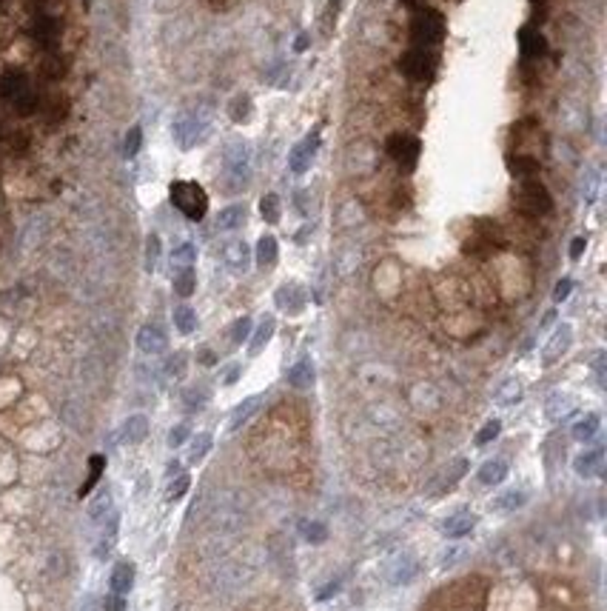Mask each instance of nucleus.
Instances as JSON below:
<instances>
[{
	"mask_svg": "<svg viewBox=\"0 0 607 611\" xmlns=\"http://www.w3.org/2000/svg\"><path fill=\"white\" fill-rule=\"evenodd\" d=\"M570 340H573V328H570L567 323H562V326L553 331V337L548 340V346L542 349V363H545V366H553V363L570 349Z\"/></svg>",
	"mask_w": 607,
	"mask_h": 611,
	"instance_id": "6e6552de",
	"label": "nucleus"
},
{
	"mask_svg": "<svg viewBox=\"0 0 607 611\" xmlns=\"http://www.w3.org/2000/svg\"><path fill=\"white\" fill-rule=\"evenodd\" d=\"M169 197L174 203V209H180L188 220H203L205 212H208V194L200 183L194 180H174L172 189H169Z\"/></svg>",
	"mask_w": 607,
	"mask_h": 611,
	"instance_id": "f257e3e1",
	"label": "nucleus"
},
{
	"mask_svg": "<svg viewBox=\"0 0 607 611\" xmlns=\"http://www.w3.org/2000/svg\"><path fill=\"white\" fill-rule=\"evenodd\" d=\"M599 426H601V417H599V415H584V417H582V420H579V423L573 426V440L584 443V440L596 437Z\"/></svg>",
	"mask_w": 607,
	"mask_h": 611,
	"instance_id": "a878e982",
	"label": "nucleus"
},
{
	"mask_svg": "<svg viewBox=\"0 0 607 611\" xmlns=\"http://www.w3.org/2000/svg\"><path fill=\"white\" fill-rule=\"evenodd\" d=\"M200 360H203V363H214V355H211V352H200Z\"/></svg>",
	"mask_w": 607,
	"mask_h": 611,
	"instance_id": "680f3d73",
	"label": "nucleus"
},
{
	"mask_svg": "<svg viewBox=\"0 0 607 611\" xmlns=\"http://www.w3.org/2000/svg\"><path fill=\"white\" fill-rule=\"evenodd\" d=\"M174 326L180 334H191L197 328V312L191 306H177L174 309Z\"/></svg>",
	"mask_w": 607,
	"mask_h": 611,
	"instance_id": "c85d7f7f",
	"label": "nucleus"
},
{
	"mask_svg": "<svg viewBox=\"0 0 607 611\" xmlns=\"http://www.w3.org/2000/svg\"><path fill=\"white\" fill-rule=\"evenodd\" d=\"M66 112H68V100H66V97H52V100L46 103V117H49L52 123L63 120Z\"/></svg>",
	"mask_w": 607,
	"mask_h": 611,
	"instance_id": "a18cd8bd",
	"label": "nucleus"
},
{
	"mask_svg": "<svg viewBox=\"0 0 607 611\" xmlns=\"http://www.w3.org/2000/svg\"><path fill=\"white\" fill-rule=\"evenodd\" d=\"M337 591H339V580H331V583H328V586H325V588H323L317 597H320V600H328V597H334Z\"/></svg>",
	"mask_w": 607,
	"mask_h": 611,
	"instance_id": "4d7b16f0",
	"label": "nucleus"
},
{
	"mask_svg": "<svg viewBox=\"0 0 607 611\" xmlns=\"http://www.w3.org/2000/svg\"><path fill=\"white\" fill-rule=\"evenodd\" d=\"M188 486H191V477H188V474H180V477H177V480L169 486L166 497H169V500H180V497L188 492Z\"/></svg>",
	"mask_w": 607,
	"mask_h": 611,
	"instance_id": "09e8293b",
	"label": "nucleus"
},
{
	"mask_svg": "<svg viewBox=\"0 0 607 611\" xmlns=\"http://www.w3.org/2000/svg\"><path fill=\"white\" fill-rule=\"evenodd\" d=\"M109 514H112V494L100 492V497L89 506V517H92V523H103V520H109Z\"/></svg>",
	"mask_w": 607,
	"mask_h": 611,
	"instance_id": "473e14b6",
	"label": "nucleus"
},
{
	"mask_svg": "<svg viewBox=\"0 0 607 611\" xmlns=\"http://www.w3.org/2000/svg\"><path fill=\"white\" fill-rule=\"evenodd\" d=\"M505 477H507V465L502 460H488L479 468V483H485V486H499Z\"/></svg>",
	"mask_w": 607,
	"mask_h": 611,
	"instance_id": "b1692460",
	"label": "nucleus"
},
{
	"mask_svg": "<svg viewBox=\"0 0 607 611\" xmlns=\"http://www.w3.org/2000/svg\"><path fill=\"white\" fill-rule=\"evenodd\" d=\"M277 257H280L277 237H271V235H263V237H260V243H257V263H260L263 268H271V266L277 263Z\"/></svg>",
	"mask_w": 607,
	"mask_h": 611,
	"instance_id": "5701e85b",
	"label": "nucleus"
},
{
	"mask_svg": "<svg viewBox=\"0 0 607 611\" xmlns=\"http://www.w3.org/2000/svg\"><path fill=\"white\" fill-rule=\"evenodd\" d=\"M499 432H502V423H499V420H488V423L479 429V434H476V443H479V446H485V443L496 440V437H499Z\"/></svg>",
	"mask_w": 607,
	"mask_h": 611,
	"instance_id": "49530a36",
	"label": "nucleus"
},
{
	"mask_svg": "<svg viewBox=\"0 0 607 611\" xmlns=\"http://www.w3.org/2000/svg\"><path fill=\"white\" fill-rule=\"evenodd\" d=\"M527 503V494L524 492H505V494H499L496 500H493V509L496 511H516V509H522Z\"/></svg>",
	"mask_w": 607,
	"mask_h": 611,
	"instance_id": "7c9ffc66",
	"label": "nucleus"
},
{
	"mask_svg": "<svg viewBox=\"0 0 607 611\" xmlns=\"http://www.w3.org/2000/svg\"><path fill=\"white\" fill-rule=\"evenodd\" d=\"M248 334H251V317L234 320V326H232V343H234V346H243V343L248 340Z\"/></svg>",
	"mask_w": 607,
	"mask_h": 611,
	"instance_id": "37998d69",
	"label": "nucleus"
},
{
	"mask_svg": "<svg viewBox=\"0 0 607 611\" xmlns=\"http://www.w3.org/2000/svg\"><path fill=\"white\" fill-rule=\"evenodd\" d=\"M208 400V394L205 391H188L186 394V403H188V409H200V405Z\"/></svg>",
	"mask_w": 607,
	"mask_h": 611,
	"instance_id": "603ef678",
	"label": "nucleus"
},
{
	"mask_svg": "<svg viewBox=\"0 0 607 611\" xmlns=\"http://www.w3.org/2000/svg\"><path fill=\"white\" fill-rule=\"evenodd\" d=\"M260 215L265 218V223H280V197L277 194H265L260 200Z\"/></svg>",
	"mask_w": 607,
	"mask_h": 611,
	"instance_id": "e433bc0d",
	"label": "nucleus"
},
{
	"mask_svg": "<svg viewBox=\"0 0 607 611\" xmlns=\"http://www.w3.org/2000/svg\"><path fill=\"white\" fill-rule=\"evenodd\" d=\"M140 143H143V129L140 126L128 129V134H126V158H134L140 152Z\"/></svg>",
	"mask_w": 607,
	"mask_h": 611,
	"instance_id": "de8ad7c7",
	"label": "nucleus"
},
{
	"mask_svg": "<svg viewBox=\"0 0 607 611\" xmlns=\"http://www.w3.org/2000/svg\"><path fill=\"white\" fill-rule=\"evenodd\" d=\"M445 35V23H442V15L433 12V9H425L414 18V40L419 46H433L439 43Z\"/></svg>",
	"mask_w": 607,
	"mask_h": 611,
	"instance_id": "39448f33",
	"label": "nucleus"
},
{
	"mask_svg": "<svg viewBox=\"0 0 607 611\" xmlns=\"http://www.w3.org/2000/svg\"><path fill=\"white\" fill-rule=\"evenodd\" d=\"M596 189H599V172H587V191H584V200H596Z\"/></svg>",
	"mask_w": 607,
	"mask_h": 611,
	"instance_id": "864d4df0",
	"label": "nucleus"
},
{
	"mask_svg": "<svg viewBox=\"0 0 607 611\" xmlns=\"http://www.w3.org/2000/svg\"><path fill=\"white\" fill-rule=\"evenodd\" d=\"M573 292V280L570 278H565V280H559L556 283V289H553V300L556 303H562V300H567V295Z\"/></svg>",
	"mask_w": 607,
	"mask_h": 611,
	"instance_id": "3c124183",
	"label": "nucleus"
},
{
	"mask_svg": "<svg viewBox=\"0 0 607 611\" xmlns=\"http://www.w3.org/2000/svg\"><path fill=\"white\" fill-rule=\"evenodd\" d=\"M166 343H169L166 331L160 326H155V323H148V326H143L137 331V346H140L143 355H160V352H166Z\"/></svg>",
	"mask_w": 607,
	"mask_h": 611,
	"instance_id": "1a4fd4ad",
	"label": "nucleus"
},
{
	"mask_svg": "<svg viewBox=\"0 0 607 611\" xmlns=\"http://www.w3.org/2000/svg\"><path fill=\"white\" fill-rule=\"evenodd\" d=\"M200 134H203V123H200L194 114H186V117L177 120V126H174V138H177V143H180L183 149H191V146L200 141Z\"/></svg>",
	"mask_w": 607,
	"mask_h": 611,
	"instance_id": "9b49d317",
	"label": "nucleus"
},
{
	"mask_svg": "<svg viewBox=\"0 0 607 611\" xmlns=\"http://www.w3.org/2000/svg\"><path fill=\"white\" fill-rule=\"evenodd\" d=\"M419 152H422V146L416 138H411V134H391L388 138V155L399 163L402 172H414Z\"/></svg>",
	"mask_w": 607,
	"mask_h": 611,
	"instance_id": "20e7f679",
	"label": "nucleus"
},
{
	"mask_svg": "<svg viewBox=\"0 0 607 611\" xmlns=\"http://www.w3.org/2000/svg\"><path fill=\"white\" fill-rule=\"evenodd\" d=\"M408 4H416V0H408Z\"/></svg>",
	"mask_w": 607,
	"mask_h": 611,
	"instance_id": "e2e57ef3",
	"label": "nucleus"
},
{
	"mask_svg": "<svg viewBox=\"0 0 607 611\" xmlns=\"http://www.w3.org/2000/svg\"><path fill=\"white\" fill-rule=\"evenodd\" d=\"M194 286H197V275H194L191 266H188V268H180L177 275H174V292H177L180 297H191Z\"/></svg>",
	"mask_w": 607,
	"mask_h": 611,
	"instance_id": "c756f323",
	"label": "nucleus"
},
{
	"mask_svg": "<svg viewBox=\"0 0 607 611\" xmlns=\"http://www.w3.org/2000/svg\"><path fill=\"white\" fill-rule=\"evenodd\" d=\"M513 200H516V206L524 212V215H534V218H539V215H548L551 209H553V200H551V194H548V189L539 183V180H522L516 189H513Z\"/></svg>",
	"mask_w": 607,
	"mask_h": 611,
	"instance_id": "f03ea898",
	"label": "nucleus"
},
{
	"mask_svg": "<svg viewBox=\"0 0 607 611\" xmlns=\"http://www.w3.org/2000/svg\"><path fill=\"white\" fill-rule=\"evenodd\" d=\"M257 405H260V397H248V400H243V403L237 405V409L232 412L229 429H232V432H234V429H240V426H243V423H246V420H248V417L257 412Z\"/></svg>",
	"mask_w": 607,
	"mask_h": 611,
	"instance_id": "cd10ccee",
	"label": "nucleus"
},
{
	"mask_svg": "<svg viewBox=\"0 0 607 611\" xmlns=\"http://www.w3.org/2000/svg\"><path fill=\"white\" fill-rule=\"evenodd\" d=\"M317 149H320V134H317V131H314V134H308L306 141H299V143L294 146L291 158H288V166H291V172H294V174H302V172H306V169L311 166V160H314Z\"/></svg>",
	"mask_w": 607,
	"mask_h": 611,
	"instance_id": "0eeeda50",
	"label": "nucleus"
},
{
	"mask_svg": "<svg viewBox=\"0 0 607 611\" xmlns=\"http://www.w3.org/2000/svg\"><path fill=\"white\" fill-rule=\"evenodd\" d=\"M186 363H188V357H186L183 352L172 355L169 363H166V377H169V380H180V377L186 374Z\"/></svg>",
	"mask_w": 607,
	"mask_h": 611,
	"instance_id": "79ce46f5",
	"label": "nucleus"
},
{
	"mask_svg": "<svg viewBox=\"0 0 607 611\" xmlns=\"http://www.w3.org/2000/svg\"><path fill=\"white\" fill-rule=\"evenodd\" d=\"M507 169H510V174H516L522 180H530L539 172V160L530 158V155H510L507 158Z\"/></svg>",
	"mask_w": 607,
	"mask_h": 611,
	"instance_id": "a211bd4d",
	"label": "nucleus"
},
{
	"mask_svg": "<svg viewBox=\"0 0 607 611\" xmlns=\"http://www.w3.org/2000/svg\"><path fill=\"white\" fill-rule=\"evenodd\" d=\"M40 75L49 78V81H60V78L66 75V63H63L60 57H46V60L40 63Z\"/></svg>",
	"mask_w": 607,
	"mask_h": 611,
	"instance_id": "58836bf2",
	"label": "nucleus"
},
{
	"mask_svg": "<svg viewBox=\"0 0 607 611\" xmlns=\"http://www.w3.org/2000/svg\"><path fill=\"white\" fill-rule=\"evenodd\" d=\"M106 611H126V597L123 594H112L106 600Z\"/></svg>",
	"mask_w": 607,
	"mask_h": 611,
	"instance_id": "5fc2aeb1",
	"label": "nucleus"
},
{
	"mask_svg": "<svg viewBox=\"0 0 607 611\" xmlns=\"http://www.w3.org/2000/svg\"><path fill=\"white\" fill-rule=\"evenodd\" d=\"M314 377H317V372H314V363L308 360V357H302L296 366H291V372H288V383L294 386V388H311L314 386Z\"/></svg>",
	"mask_w": 607,
	"mask_h": 611,
	"instance_id": "2eb2a0df",
	"label": "nucleus"
},
{
	"mask_svg": "<svg viewBox=\"0 0 607 611\" xmlns=\"http://www.w3.org/2000/svg\"><path fill=\"white\" fill-rule=\"evenodd\" d=\"M246 206H229V209H222L220 215H217V229L220 232H234V229H240L243 223H246Z\"/></svg>",
	"mask_w": 607,
	"mask_h": 611,
	"instance_id": "aec40b11",
	"label": "nucleus"
},
{
	"mask_svg": "<svg viewBox=\"0 0 607 611\" xmlns=\"http://www.w3.org/2000/svg\"><path fill=\"white\" fill-rule=\"evenodd\" d=\"M237 374H240V369H237V366H234V369H232V372H229V374H225V383H229V386H232V383H234V380H237Z\"/></svg>",
	"mask_w": 607,
	"mask_h": 611,
	"instance_id": "bf43d9fd",
	"label": "nucleus"
},
{
	"mask_svg": "<svg viewBox=\"0 0 607 611\" xmlns=\"http://www.w3.org/2000/svg\"><path fill=\"white\" fill-rule=\"evenodd\" d=\"M433 66H436V60H433V54H428L425 49H411V52L399 60V69H402L408 78H414V81H431V78H433Z\"/></svg>",
	"mask_w": 607,
	"mask_h": 611,
	"instance_id": "423d86ee",
	"label": "nucleus"
},
{
	"mask_svg": "<svg viewBox=\"0 0 607 611\" xmlns=\"http://www.w3.org/2000/svg\"><path fill=\"white\" fill-rule=\"evenodd\" d=\"M306 43H308V37H306V35H299V37H296V52L306 49Z\"/></svg>",
	"mask_w": 607,
	"mask_h": 611,
	"instance_id": "052dcab7",
	"label": "nucleus"
},
{
	"mask_svg": "<svg viewBox=\"0 0 607 611\" xmlns=\"http://www.w3.org/2000/svg\"><path fill=\"white\" fill-rule=\"evenodd\" d=\"M416 574V563L411 560V557H402L399 563H397V569H394V574H391V580L399 586V583H411V577Z\"/></svg>",
	"mask_w": 607,
	"mask_h": 611,
	"instance_id": "a19ab883",
	"label": "nucleus"
},
{
	"mask_svg": "<svg viewBox=\"0 0 607 611\" xmlns=\"http://www.w3.org/2000/svg\"><path fill=\"white\" fill-rule=\"evenodd\" d=\"M277 303H280L282 309H288L291 314H299L302 306H306V295H302L299 286H282V289L277 292Z\"/></svg>",
	"mask_w": 607,
	"mask_h": 611,
	"instance_id": "4be33fe9",
	"label": "nucleus"
},
{
	"mask_svg": "<svg viewBox=\"0 0 607 611\" xmlns=\"http://www.w3.org/2000/svg\"><path fill=\"white\" fill-rule=\"evenodd\" d=\"M302 537H306L308 542H314V546H320V542L328 540V528H325L323 523H317V520L302 523Z\"/></svg>",
	"mask_w": 607,
	"mask_h": 611,
	"instance_id": "4c0bfd02",
	"label": "nucleus"
},
{
	"mask_svg": "<svg viewBox=\"0 0 607 611\" xmlns=\"http://www.w3.org/2000/svg\"><path fill=\"white\" fill-rule=\"evenodd\" d=\"M476 526V514L474 511H457V514H450L447 520H445V534L447 537H465V534H471V528Z\"/></svg>",
	"mask_w": 607,
	"mask_h": 611,
	"instance_id": "f8f14e48",
	"label": "nucleus"
},
{
	"mask_svg": "<svg viewBox=\"0 0 607 611\" xmlns=\"http://www.w3.org/2000/svg\"><path fill=\"white\" fill-rule=\"evenodd\" d=\"M519 397H522L519 380H505V383L496 388V403H499V405H513Z\"/></svg>",
	"mask_w": 607,
	"mask_h": 611,
	"instance_id": "2f4dec72",
	"label": "nucleus"
},
{
	"mask_svg": "<svg viewBox=\"0 0 607 611\" xmlns=\"http://www.w3.org/2000/svg\"><path fill=\"white\" fill-rule=\"evenodd\" d=\"M188 434H191L188 423H180V426H174V429H172V434H169V446H172V449H180V446L188 440Z\"/></svg>",
	"mask_w": 607,
	"mask_h": 611,
	"instance_id": "8fccbe9b",
	"label": "nucleus"
},
{
	"mask_svg": "<svg viewBox=\"0 0 607 611\" xmlns=\"http://www.w3.org/2000/svg\"><path fill=\"white\" fill-rule=\"evenodd\" d=\"M251 109H254L251 97H234L232 106H229V114H232L234 123H246V120L251 117Z\"/></svg>",
	"mask_w": 607,
	"mask_h": 611,
	"instance_id": "f704fd0d",
	"label": "nucleus"
},
{
	"mask_svg": "<svg viewBox=\"0 0 607 611\" xmlns=\"http://www.w3.org/2000/svg\"><path fill=\"white\" fill-rule=\"evenodd\" d=\"M208 6L217 9V12H225V9H232V6H234V0H208Z\"/></svg>",
	"mask_w": 607,
	"mask_h": 611,
	"instance_id": "13d9d810",
	"label": "nucleus"
},
{
	"mask_svg": "<svg viewBox=\"0 0 607 611\" xmlns=\"http://www.w3.org/2000/svg\"><path fill=\"white\" fill-rule=\"evenodd\" d=\"M573 397L570 394H562V391H556V394H551L548 397V405H545V412H548V417L551 420H562V417H567L570 412H573Z\"/></svg>",
	"mask_w": 607,
	"mask_h": 611,
	"instance_id": "412c9836",
	"label": "nucleus"
},
{
	"mask_svg": "<svg viewBox=\"0 0 607 611\" xmlns=\"http://www.w3.org/2000/svg\"><path fill=\"white\" fill-rule=\"evenodd\" d=\"M601 460H604L601 449H587L584 454H579L573 460V468H576V474H582V477H593V474L601 468Z\"/></svg>",
	"mask_w": 607,
	"mask_h": 611,
	"instance_id": "f3484780",
	"label": "nucleus"
},
{
	"mask_svg": "<svg viewBox=\"0 0 607 611\" xmlns=\"http://www.w3.org/2000/svg\"><path fill=\"white\" fill-rule=\"evenodd\" d=\"M103 465H106V457L103 454H95L92 460H89V468H92V474H89V480H86V486L80 489V497H86L92 489H95V483L100 480V471H103Z\"/></svg>",
	"mask_w": 607,
	"mask_h": 611,
	"instance_id": "ea45409f",
	"label": "nucleus"
},
{
	"mask_svg": "<svg viewBox=\"0 0 607 611\" xmlns=\"http://www.w3.org/2000/svg\"><path fill=\"white\" fill-rule=\"evenodd\" d=\"M211 443H214V437L208 434V432H203V434H197L194 440H191V451H188V463H200L205 454H208V449H211Z\"/></svg>",
	"mask_w": 607,
	"mask_h": 611,
	"instance_id": "72a5a7b5",
	"label": "nucleus"
},
{
	"mask_svg": "<svg viewBox=\"0 0 607 611\" xmlns=\"http://www.w3.org/2000/svg\"><path fill=\"white\" fill-rule=\"evenodd\" d=\"M112 594H128V588L134 586V566L128 563V560H120L117 566H114V571H112Z\"/></svg>",
	"mask_w": 607,
	"mask_h": 611,
	"instance_id": "4468645a",
	"label": "nucleus"
},
{
	"mask_svg": "<svg viewBox=\"0 0 607 611\" xmlns=\"http://www.w3.org/2000/svg\"><path fill=\"white\" fill-rule=\"evenodd\" d=\"M519 43H522V52L527 57H542L548 52V43H545V37L536 29H522L519 32Z\"/></svg>",
	"mask_w": 607,
	"mask_h": 611,
	"instance_id": "6ab92c4d",
	"label": "nucleus"
},
{
	"mask_svg": "<svg viewBox=\"0 0 607 611\" xmlns=\"http://www.w3.org/2000/svg\"><path fill=\"white\" fill-rule=\"evenodd\" d=\"M35 37H37L46 49H52V46L57 43V37H60V26H57L52 18H40V20L35 23Z\"/></svg>",
	"mask_w": 607,
	"mask_h": 611,
	"instance_id": "393cba45",
	"label": "nucleus"
},
{
	"mask_svg": "<svg viewBox=\"0 0 607 611\" xmlns=\"http://www.w3.org/2000/svg\"><path fill=\"white\" fill-rule=\"evenodd\" d=\"M194 260H197V249L191 243L177 246L172 254V266H177V268H188V266H194Z\"/></svg>",
	"mask_w": 607,
	"mask_h": 611,
	"instance_id": "c9c22d12",
	"label": "nucleus"
},
{
	"mask_svg": "<svg viewBox=\"0 0 607 611\" xmlns=\"http://www.w3.org/2000/svg\"><path fill=\"white\" fill-rule=\"evenodd\" d=\"M274 326H277L274 317H263V323L257 326V331H254V337H251V349H248L251 355H260V352H263V346L271 340V334H274Z\"/></svg>",
	"mask_w": 607,
	"mask_h": 611,
	"instance_id": "bb28decb",
	"label": "nucleus"
},
{
	"mask_svg": "<svg viewBox=\"0 0 607 611\" xmlns=\"http://www.w3.org/2000/svg\"><path fill=\"white\" fill-rule=\"evenodd\" d=\"M23 92H29V81H26L23 72L9 69V72L0 75V100L4 103H15Z\"/></svg>",
	"mask_w": 607,
	"mask_h": 611,
	"instance_id": "9d476101",
	"label": "nucleus"
},
{
	"mask_svg": "<svg viewBox=\"0 0 607 611\" xmlns=\"http://www.w3.org/2000/svg\"><path fill=\"white\" fill-rule=\"evenodd\" d=\"M145 434H148V420H145L143 415H134V417H128V420L123 423L120 440L128 443V446H137V443L145 440Z\"/></svg>",
	"mask_w": 607,
	"mask_h": 611,
	"instance_id": "dca6fc26",
	"label": "nucleus"
},
{
	"mask_svg": "<svg viewBox=\"0 0 607 611\" xmlns=\"http://www.w3.org/2000/svg\"><path fill=\"white\" fill-rule=\"evenodd\" d=\"M157 257H160V237L157 235H148V240H145V268L148 271H155Z\"/></svg>",
	"mask_w": 607,
	"mask_h": 611,
	"instance_id": "c03bdc74",
	"label": "nucleus"
},
{
	"mask_svg": "<svg viewBox=\"0 0 607 611\" xmlns=\"http://www.w3.org/2000/svg\"><path fill=\"white\" fill-rule=\"evenodd\" d=\"M584 246H587V240H584V237H576V240L570 243V260H579L582 251H584Z\"/></svg>",
	"mask_w": 607,
	"mask_h": 611,
	"instance_id": "6e6d98bb",
	"label": "nucleus"
},
{
	"mask_svg": "<svg viewBox=\"0 0 607 611\" xmlns=\"http://www.w3.org/2000/svg\"><path fill=\"white\" fill-rule=\"evenodd\" d=\"M248 257H251V251H248V246L243 240H234V243H229V246L222 249L225 266L234 268V271H246L248 268Z\"/></svg>",
	"mask_w": 607,
	"mask_h": 611,
	"instance_id": "ddd939ff",
	"label": "nucleus"
},
{
	"mask_svg": "<svg viewBox=\"0 0 607 611\" xmlns=\"http://www.w3.org/2000/svg\"><path fill=\"white\" fill-rule=\"evenodd\" d=\"M225 177L232 180L229 189H240L248 180V146L243 141L225 149Z\"/></svg>",
	"mask_w": 607,
	"mask_h": 611,
	"instance_id": "7ed1b4c3",
	"label": "nucleus"
}]
</instances>
